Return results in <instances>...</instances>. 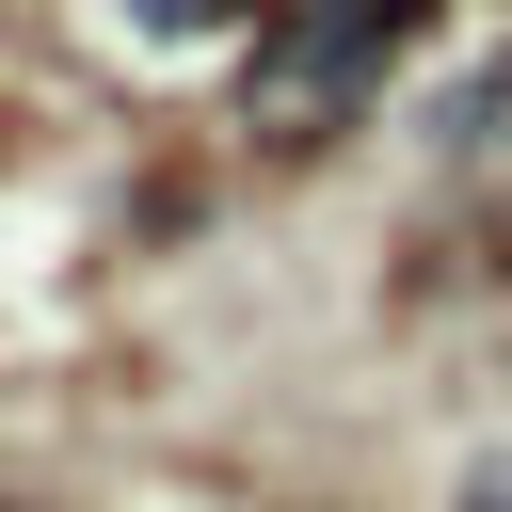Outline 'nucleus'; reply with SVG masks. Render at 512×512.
Masks as SVG:
<instances>
[{
    "label": "nucleus",
    "instance_id": "obj_1",
    "mask_svg": "<svg viewBox=\"0 0 512 512\" xmlns=\"http://www.w3.org/2000/svg\"><path fill=\"white\" fill-rule=\"evenodd\" d=\"M416 32H432V0H256L240 128H272V144H320V128H352Z\"/></svg>",
    "mask_w": 512,
    "mask_h": 512
},
{
    "label": "nucleus",
    "instance_id": "obj_3",
    "mask_svg": "<svg viewBox=\"0 0 512 512\" xmlns=\"http://www.w3.org/2000/svg\"><path fill=\"white\" fill-rule=\"evenodd\" d=\"M128 16H144V32H240L256 0H128Z\"/></svg>",
    "mask_w": 512,
    "mask_h": 512
},
{
    "label": "nucleus",
    "instance_id": "obj_4",
    "mask_svg": "<svg viewBox=\"0 0 512 512\" xmlns=\"http://www.w3.org/2000/svg\"><path fill=\"white\" fill-rule=\"evenodd\" d=\"M0 512H16V496H0Z\"/></svg>",
    "mask_w": 512,
    "mask_h": 512
},
{
    "label": "nucleus",
    "instance_id": "obj_2",
    "mask_svg": "<svg viewBox=\"0 0 512 512\" xmlns=\"http://www.w3.org/2000/svg\"><path fill=\"white\" fill-rule=\"evenodd\" d=\"M448 128H464V160H512V64H480V80H464V112H448Z\"/></svg>",
    "mask_w": 512,
    "mask_h": 512
}]
</instances>
